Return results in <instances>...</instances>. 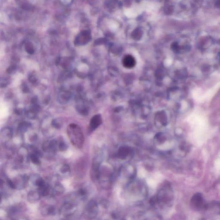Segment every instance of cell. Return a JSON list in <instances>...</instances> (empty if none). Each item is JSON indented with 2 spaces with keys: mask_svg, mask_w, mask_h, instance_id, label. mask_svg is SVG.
<instances>
[{
  "mask_svg": "<svg viewBox=\"0 0 220 220\" xmlns=\"http://www.w3.org/2000/svg\"><path fill=\"white\" fill-rule=\"evenodd\" d=\"M67 134L69 140L75 148H81L84 141V134L80 127L75 123H71L67 128Z\"/></svg>",
  "mask_w": 220,
  "mask_h": 220,
  "instance_id": "1",
  "label": "cell"
},
{
  "mask_svg": "<svg viewBox=\"0 0 220 220\" xmlns=\"http://www.w3.org/2000/svg\"><path fill=\"white\" fill-rule=\"evenodd\" d=\"M90 39V35L88 31H83L76 37L75 44L77 46H81L87 44Z\"/></svg>",
  "mask_w": 220,
  "mask_h": 220,
  "instance_id": "2",
  "label": "cell"
},
{
  "mask_svg": "<svg viewBox=\"0 0 220 220\" xmlns=\"http://www.w3.org/2000/svg\"><path fill=\"white\" fill-rule=\"evenodd\" d=\"M97 212V204L94 201H91L86 206L85 216L89 218H92L96 216Z\"/></svg>",
  "mask_w": 220,
  "mask_h": 220,
  "instance_id": "3",
  "label": "cell"
},
{
  "mask_svg": "<svg viewBox=\"0 0 220 220\" xmlns=\"http://www.w3.org/2000/svg\"><path fill=\"white\" fill-rule=\"evenodd\" d=\"M132 152V149L129 147L123 146L118 149L117 157L122 159H126Z\"/></svg>",
  "mask_w": 220,
  "mask_h": 220,
  "instance_id": "4",
  "label": "cell"
},
{
  "mask_svg": "<svg viewBox=\"0 0 220 220\" xmlns=\"http://www.w3.org/2000/svg\"><path fill=\"white\" fill-rule=\"evenodd\" d=\"M58 147V144L56 140H52L50 141L46 142L43 145V150L45 151L54 153L56 151Z\"/></svg>",
  "mask_w": 220,
  "mask_h": 220,
  "instance_id": "5",
  "label": "cell"
},
{
  "mask_svg": "<svg viewBox=\"0 0 220 220\" xmlns=\"http://www.w3.org/2000/svg\"><path fill=\"white\" fill-rule=\"evenodd\" d=\"M74 208L75 206L71 203H65L62 206L61 213L66 217H69L74 212Z\"/></svg>",
  "mask_w": 220,
  "mask_h": 220,
  "instance_id": "6",
  "label": "cell"
},
{
  "mask_svg": "<svg viewBox=\"0 0 220 220\" xmlns=\"http://www.w3.org/2000/svg\"><path fill=\"white\" fill-rule=\"evenodd\" d=\"M71 96V93L68 91H62L58 94V102L61 104H66L70 100Z\"/></svg>",
  "mask_w": 220,
  "mask_h": 220,
  "instance_id": "7",
  "label": "cell"
},
{
  "mask_svg": "<svg viewBox=\"0 0 220 220\" xmlns=\"http://www.w3.org/2000/svg\"><path fill=\"white\" fill-rule=\"evenodd\" d=\"M123 64L125 68H131L135 66L136 61L133 56L131 55H126L123 58Z\"/></svg>",
  "mask_w": 220,
  "mask_h": 220,
  "instance_id": "8",
  "label": "cell"
},
{
  "mask_svg": "<svg viewBox=\"0 0 220 220\" xmlns=\"http://www.w3.org/2000/svg\"><path fill=\"white\" fill-rule=\"evenodd\" d=\"M28 181L27 177L25 175L20 176L17 177L15 181H13L16 186V188L22 189L25 187Z\"/></svg>",
  "mask_w": 220,
  "mask_h": 220,
  "instance_id": "9",
  "label": "cell"
},
{
  "mask_svg": "<svg viewBox=\"0 0 220 220\" xmlns=\"http://www.w3.org/2000/svg\"><path fill=\"white\" fill-rule=\"evenodd\" d=\"M12 136V131L9 128L6 127L3 129L1 133V140L3 141H6L10 140Z\"/></svg>",
  "mask_w": 220,
  "mask_h": 220,
  "instance_id": "10",
  "label": "cell"
},
{
  "mask_svg": "<svg viewBox=\"0 0 220 220\" xmlns=\"http://www.w3.org/2000/svg\"><path fill=\"white\" fill-rule=\"evenodd\" d=\"M102 123V118L99 115H96L92 117L90 122V128L92 130H95Z\"/></svg>",
  "mask_w": 220,
  "mask_h": 220,
  "instance_id": "11",
  "label": "cell"
},
{
  "mask_svg": "<svg viewBox=\"0 0 220 220\" xmlns=\"http://www.w3.org/2000/svg\"><path fill=\"white\" fill-rule=\"evenodd\" d=\"M40 196L41 195L38 192L31 191L28 194V200L31 203H35L40 199Z\"/></svg>",
  "mask_w": 220,
  "mask_h": 220,
  "instance_id": "12",
  "label": "cell"
},
{
  "mask_svg": "<svg viewBox=\"0 0 220 220\" xmlns=\"http://www.w3.org/2000/svg\"><path fill=\"white\" fill-rule=\"evenodd\" d=\"M203 199L200 194H197L194 196L192 201L193 204L196 206H201L203 205Z\"/></svg>",
  "mask_w": 220,
  "mask_h": 220,
  "instance_id": "13",
  "label": "cell"
},
{
  "mask_svg": "<svg viewBox=\"0 0 220 220\" xmlns=\"http://www.w3.org/2000/svg\"><path fill=\"white\" fill-rule=\"evenodd\" d=\"M38 192L41 196H47L49 192V186L45 184L38 188Z\"/></svg>",
  "mask_w": 220,
  "mask_h": 220,
  "instance_id": "14",
  "label": "cell"
},
{
  "mask_svg": "<svg viewBox=\"0 0 220 220\" xmlns=\"http://www.w3.org/2000/svg\"><path fill=\"white\" fill-rule=\"evenodd\" d=\"M64 187L59 183L56 184L53 188V194L55 195L59 196L63 194L64 192Z\"/></svg>",
  "mask_w": 220,
  "mask_h": 220,
  "instance_id": "15",
  "label": "cell"
},
{
  "mask_svg": "<svg viewBox=\"0 0 220 220\" xmlns=\"http://www.w3.org/2000/svg\"><path fill=\"white\" fill-rule=\"evenodd\" d=\"M56 212V209L53 206H47L44 208L42 209V213L44 215H53Z\"/></svg>",
  "mask_w": 220,
  "mask_h": 220,
  "instance_id": "16",
  "label": "cell"
},
{
  "mask_svg": "<svg viewBox=\"0 0 220 220\" xmlns=\"http://www.w3.org/2000/svg\"><path fill=\"white\" fill-rule=\"evenodd\" d=\"M25 49L29 54H33L34 53V47L31 43L28 42L25 44Z\"/></svg>",
  "mask_w": 220,
  "mask_h": 220,
  "instance_id": "17",
  "label": "cell"
},
{
  "mask_svg": "<svg viewBox=\"0 0 220 220\" xmlns=\"http://www.w3.org/2000/svg\"><path fill=\"white\" fill-rule=\"evenodd\" d=\"M30 159L32 163L36 165H39L40 164V161L39 159V156L35 154H31L30 155Z\"/></svg>",
  "mask_w": 220,
  "mask_h": 220,
  "instance_id": "18",
  "label": "cell"
},
{
  "mask_svg": "<svg viewBox=\"0 0 220 220\" xmlns=\"http://www.w3.org/2000/svg\"><path fill=\"white\" fill-rule=\"evenodd\" d=\"M62 124V121L58 119L53 120L52 122V125L53 126V127L57 129L61 128Z\"/></svg>",
  "mask_w": 220,
  "mask_h": 220,
  "instance_id": "19",
  "label": "cell"
},
{
  "mask_svg": "<svg viewBox=\"0 0 220 220\" xmlns=\"http://www.w3.org/2000/svg\"><path fill=\"white\" fill-rule=\"evenodd\" d=\"M58 148L61 151H65L68 149V145L63 140H61L58 144Z\"/></svg>",
  "mask_w": 220,
  "mask_h": 220,
  "instance_id": "20",
  "label": "cell"
},
{
  "mask_svg": "<svg viewBox=\"0 0 220 220\" xmlns=\"http://www.w3.org/2000/svg\"><path fill=\"white\" fill-rule=\"evenodd\" d=\"M30 126V124L26 122H22L20 124L19 128L21 132H25Z\"/></svg>",
  "mask_w": 220,
  "mask_h": 220,
  "instance_id": "21",
  "label": "cell"
},
{
  "mask_svg": "<svg viewBox=\"0 0 220 220\" xmlns=\"http://www.w3.org/2000/svg\"><path fill=\"white\" fill-rule=\"evenodd\" d=\"M60 172L63 174H68L70 172V166L68 164H64L60 168Z\"/></svg>",
  "mask_w": 220,
  "mask_h": 220,
  "instance_id": "22",
  "label": "cell"
},
{
  "mask_svg": "<svg viewBox=\"0 0 220 220\" xmlns=\"http://www.w3.org/2000/svg\"><path fill=\"white\" fill-rule=\"evenodd\" d=\"M78 193L79 196L82 197H85V196H86L87 194L86 190H85V189H83V188L80 189V190H78Z\"/></svg>",
  "mask_w": 220,
  "mask_h": 220,
  "instance_id": "23",
  "label": "cell"
},
{
  "mask_svg": "<svg viewBox=\"0 0 220 220\" xmlns=\"http://www.w3.org/2000/svg\"><path fill=\"white\" fill-rule=\"evenodd\" d=\"M16 66L15 65H12L7 69V72L9 74L12 73L14 71L16 70Z\"/></svg>",
  "mask_w": 220,
  "mask_h": 220,
  "instance_id": "24",
  "label": "cell"
},
{
  "mask_svg": "<svg viewBox=\"0 0 220 220\" xmlns=\"http://www.w3.org/2000/svg\"><path fill=\"white\" fill-rule=\"evenodd\" d=\"M7 182L8 184V185L9 186L10 188L12 189H16V186L13 181H12L11 180L8 179L7 180Z\"/></svg>",
  "mask_w": 220,
  "mask_h": 220,
  "instance_id": "25",
  "label": "cell"
},
{
  "mask_svg": "<svg viewBox=\"0 0 220 220\" xmlns=\"http://www.w3.org/2000/svg\"><path fill=\"white\" fill-rule=\"evenodd\" d=\"M29 79L30 81L32 82H35L37 80V79L36 78L34 75H31L29 77Z\"/></svg>",
  "mask_w": 220,
  "mask_h": 220,
  "instance_id": "26",
  "label": "cell"
},
{
  "mask_svg": "<svg viewBox=\"0 0 220 220\" xmlns=\"http://www.w3.org/2000/svg\"><path fill=\"white\" fill-rule=\"evenodd\" d=\"M3 80H1V87H4L7 86V84H8L7 83V80H5V79H3Z\"/></svg>",
  "mask_w": 220,
  "mask_h": 220,
  "instance_id": "27",
  "label": "cell"
},
{
  "mask_svg": "<svg viewBox=\"0 0 220 220\" xmlns=\"http://www.w3.org/2000/svg\"><path fill=\"white\" fill-rule=\"evenodd\" d=\"M23 89V90L24 91V92L28 93V92L29 91V88H28V87L26 85H24Z\"/></svg>",
  "mask_w": 220,
  "mask_h": 220,
  "instance_id": "28",
  "label": "cell"
}]
</instances>
